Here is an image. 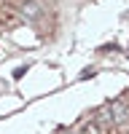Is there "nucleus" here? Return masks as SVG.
I'll list each match as a JSON object with an SVG mask.
<instances>
[{"label": "nucleus", "instance_id": "1", "mask_svg": "<svg viewBox=\"0 0 129 134\" xmlns=\"http://www.w3.org/2000/svg\"><path fill=\"white\" fill-rule=\"evenodd\" d=\"M75 134H105V129L97 124L94 118H89V121H83V124L75 129Z\"/></svg>", "mask_w": 129, "mask_h": 134}, {"label": "nucleus", "instance_id": "2", "mask_svg": "<svg viewBox=\"0 0 129 134\" xmlns=\"http://www.w3.org/2000/svg\"><path fill=\"white\" fill-rule=\"evenodd\" d=\"M22 16H27V19H35L40 11H38V3H32V0H27V3H22Z\"/></svg>", "mask_w": 129, "mask_h": 134}]
</instances>
